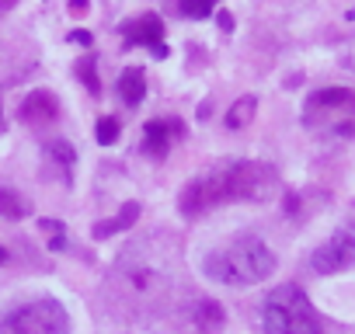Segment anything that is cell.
<instances>
[{
    "label": "cell",
    "mask_w": 355,
    "mask_h": 334,
    "mask_svg": "<svg viewBox=\"0 0 355 334\" xmlns=\"http://www.w3.org/2000/svg\"><path fill=\"white\" fill-rule=\"evenodd\" d=\"M279 192V175L268 164L258 160H237V164H220L209 175L192 178L182 195H178V209H182L185 220L206 216L216 206L227 202H265Z\"/></svg>",
    "instance_id": "6da1fadb"
},
{
    "label": "cell",
    "mask_w": 355,
    "mask_h": 334,
    "mask_svg": "<svg viewBox=\"0 0 355 334\" xmlns=\"http://www.w3.org/2000/svg\"><path fill=\"white\" fill-rule=\"evenodd\" d=\"M275 265H279V261H275V251H272L261 237L241 234V237H234L227 247L206 254L202 272H206V279L237 289V285H258V282H265V279L275 272Z\"/></svg>",
    "instance_id": "7a4b0ae2"
},
{
    "label": "cell",
    "mask_w": 355,
    "mask_h": 334,
    "mask_svg": "<svg viewBox=\"0 0 355 334\" xmlns=\"http://www.w3.org/2000/svg\"><path fill=\"white\" fill-rule=\"evenodd\" d=\"M261 327H265V334H324V324H320L310 296L293 282H282L265 296Z\"/></svg>",
    "instance_id": "3957f363"
},
{
    "label": "cell",
    "mask_w": 355,
    "mask_h": 334,
    "mask_svg": "<svg viewBox=\"0 0 355 334\" xmlns=\"http://www.w3.org/2000/svg\"><path fill=\"white\" fill-rule=\"evenodd\" d=\"M0 334H70V313L53 296L28 299L0 317Z\"/></svg>",
    "instance_id": "277c9868"
},
{
    "label": "cell",
    "mask_w": 355,
    "mask_h": 334,
    "mask_svg": "<svg viewBox=\"0 0 355 334\" xmlns=\"http://www.w3.org/2000/svg\"><path fill=\"white\" fill-rule=\"evenodd\" d=\"M310 268H313L317 275L352 272V268H355V227H338V230L310 254Z\"/></svg>",
    "instance_id": "5b68a950"
},
{
    "label": "cell",
    "mask_w": 355,
    "mask_h": 334,
    "mask_svg": "<svg viewBox=\"0 0 355 334\" xmlns=\"http://www.w3.org/2000/svg\"><path fill=\"white\" fill-rule=\"evenodd\" d=\"M122 39H125L129 49H136V46H139V49H150L157 60L171 56V49L164 46V21H160L157 11H146V15H139V18L122 21Z\"/></svg>",
    "instance_id": "8992f818"
},
{
    "label": "cell",
    "mask_w": 355,
    "mask_h": 334,
    "mask_svg": "<svg viewBox=\"0 0 355 334\" xmlns=\"http://www.w3.org/2000/svg\"><path fill=\"white\" fill-rule=\"evenodd\" d=\"M185 136V125L178 122V118H150L143 125V153L153 157V160H164L174 146V139H182Z\"/></svg>",
    "instance_id": "52a82bcc"
},
{
    "label": "cell",
    "mask_w": 355,
    "mask_h": 334,
    "mask_svg": "<svg viewBox=\"0 0 355 334\" xmlns=\"http://www.w3.org/2000/svg\"><path fill=\"white\" fill-rule=\"evenodd\" d=\"M60 118V98L53 91H32L25 101H21V122L25 125H53Z\"/></svg>",
    "instance_id": "ba28073f"
},
{
    "label": "cell",
    "mask_w": 355,
    "mask_h": 334,
    "mask_svg": "<svg viewBox=\"0 0 355 334\" xmlns=\"http://www.w3.org/2000/svg\"><path fill=\"white\" fill-rule=\"evenodd\" d=\"M223 324H227V313L216 299L202 296V299L192 303V327L199 334H216V331H223Z\"/></svg>",
    "instance_id": "9c48e42d"
},
{
    "label": "cell",
    "mask_w": 355,
    "mask_h": 334,
    "mask_svg": "<svg viewBox=\"0 0 355 334\" xmlns=\"http://www.w3.org/2000/svg\"><path fill=\"white\" fill-rule=\"evenodd\" d=\"M115 91H119L122 105H129V108L143 105V98H146V73H143L139 67H125V70L119 73Z\"/></svg>",
    "instance_id": "30bf717a"
},
{
    "label": "cell",
    "mask_w": 355,
    "mask_h": 334,
    "mask_svg": "<svg viewBox=\"0 0 355 334\" xmlns=\"http://www.w3.org/2000/svg\"><path fill=\"white\" fill-rule=\"evenodd\" d=\"M352 101H355V94L348 87H324V91H313L306 98V112H338Z\"/></svg>",
    "instance_id": "8fae6325"
},
{
    "label": "cell",
    "mask_w": 355,
    "mask_h": 334,
    "mask_svg": "<svg viewBox=\"0 0 355 334\" xmlns=\"http://www.w3.org/2000/svg\"><path fill=\"white\" fill-rule=\"evenodd\" d=\"M136 220H139V202H125V206L119 209V216H112V220H101V223L94 227V240H108V237H115V234L129 230Z\"/></svg>",
    "instance_id": "7c38bea8"
},
{
    "label": "cell",
    "mask_w": 355,
    "mask_h": 334,
    "mask_svg": "<svg viewBox=\"0 0 355 334\" xmlns=\"http://www.w3.org/2000/svg\"><path fill=\"white\" fill-rule=\"evenodd\" d=\"M46 157L63 171V182L73 178V167H77V153L67 139H46Z\"/></svg>",
    "instance_id": "4fadbf2b"
},
{
    "label": "cell",
    "mask_w": 355,
    "mask_h": 334,
    "mask_svg": "<svg viewBox=\"0 0 355 334\" xmlns=\"http://www.w3.org/2000/svg\"><path fill=\"white\" fill-rule=\"evenodd\" d=\"M0 216L4 220H25V216H32V202L18 188L0 185Z\"/></svg>",
    "instance_id": "5bb4252c"
},
{
    "label": "cell",
    "mask_w": 355,
    "mask_h": 334,
    "mask_svg": "<svg viewBox=\"0 0 355 334\" xmlns=\"http://www.w3.org/2000/svg\"><path fill=\"white\" fill-rule=\"evenodd\" d=\"M254 108H258V98H254V94L237 98V101L230 105V112L223 115V125H227V129H244V125L254 118Z\"/></svg>",
    "instance_id": "9a60e30c"
},
{
    "label": "cell",
    "mask_w": 355,
    "mask_h": 334,
    "mask_svg": "<svg viewBox=\"0 0 355 334\" xmlns=\"http://www.w3.org/2000/svg\"><path fill=\"white\" fill-rule=\"evenodd\" d=\"M174 8H178V15H182V18L202 21V18H209L216 11V0H174Z\"/></svg>",
    "instance_id": "2e32d148"
},
{
    "label": "cell",
    "mask_w": 355,
    "mask_h": 334,
    "mask_svg": "<svg viewBox=\"0 0 355 334\" xmlns=\"http://www.w3.org/2000/svg\"><path fill=\"white\" fill-rule=\"evenodd\" d=\"M77 77H80V84L87 87V94H101V80H98V60L94 56H80V63H77Z\"/></svg>",
    "instance_id": "e0dca14e"
},
{
    "label": "cell",
    "mask_w": 355,
    "mask_h": 334,
    "mask_svg": "<svg viewBox=\"0 0 355 334\" xmlns=\"http://www.w3.org/2000/svg\"><path fill=\"white\" fill-rule=\"evenodd\" d=\"M119 136H122V122H119V118H112V115L98 118V125H94V139H98L101 146L119 143Z\"/></svg>",
    "instance_id": "ac0fdd59"
},
{
    "label": "cell",
    "mask_w": 355,
    "mask_h": 334,
    "mask_svg": "<svg viewBox=\"0 0 355 334\" xmlns=\"http://www.w3.org/2000/svg\"><path fill=\"white\" fill-rule=\"evenodd\" d=\"M91 11V0H70V15L73 18H80V15H87Z\"/></svg>",
    "instance_id": "d6986e66"
},
{
    "label": "cell",
    "mask_w": 355,
    "mask_h": 334,
    "mask_svg": "<svg viewBox=\"0 0 355 334\" xmlns=\"http://www.w3.org/2000/svg\"><path fill=\"white\" fill-rule=\"evenodd\" d=\"M220 28L223 32H234V15L230 11H220Z\"/></svg>",
    "instance_id": "ffe728a7"
},
{
    "label": "cell",
    "mask_w": 355,
    "mask_h": 334,
    "mask_svg": "<svg viewBox=\"0 0 355 334\" xmlns=\"http://www.w3.org/2000/svg\"><path fill=\"white\" fill-rule=\"evenodd\" d=\"M70 39H73V42H84V46H91V35H87V32H73Z\"/></svg>",
    "instance_id": "44dd1931"
},
{
    "label": "cell",
    "mask_w": 355,
    "mask_h": 334,
    "mask_svg": "<svg viewBox=\"0 0 355 334\" xmlns=\"http://www.w3.org/2000/svg\"><path fill=\"white\" fill-rule=\"evenodd\" d=\"M11 8H18V0H0V15H8Z\"/></svg>",
    "instance_id": "7402d4cb"
},
{
    "label": "cell",
    "mask_w": 355,
    "mask_h": 334,
    "mask_svg": "<svg viewBox=\"0 0 355 334\" xmlns=\"http://www.w3.org/2000/svg\"><path fill=\"white\" fill-rule=\"evenodd\" d=\"M4 261H8V251H4V247H0V265H4Z\"/></svg>",
    "instance_id": "603a6c76"
},
{
    "label": "cell",
    "mask_w": 355,
    "mask_h": 334,
    "mask_svg": "<svg viewBox=\"0 0 355 334\" xmlns=\"http://www.w3.org/2000/svg\"><path fill=\"white\" fill-rule=\"evenodd\" d=\"M0 129H4V105H0Z\"/></svg>",
    "instance_id": "cb8c5ba5"
}]
</instances>
